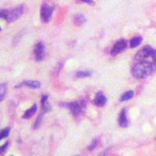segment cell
I'll return each mask as SVG.
<instances>
[{"label":"cell","instance_id":"obj_1","mask_svg":"<svg viewBox=\"0 0 156 156\" xmlns=\"http://www.w3.org/2000/svg\"><path fill=\"white\" fill-rule=\"evenodd\" d=\"M156 69V50L151 56L140 59H134L131 73L134 77L144 79L151 74Z\"/></svg>","mask_w":156,"mask_h":156},{"label":"cell","instance_id":"obj_2","mask_svg":"<svg viewBox=\"0 0 156 156\" xmlns=\"http://www.w3.org/2000/svg\"><path fill=\"white\" fill-rule=\"evenodd\" d=\"M66 107L69 109L71 113L74 116H79L83 113L86 108V102L83 99L78 100V101H71L66 103Z\"/></svg>","mask_w":156,"mask_h":156},{"label":"cell","instance_id":"obj_3","mask_svg":"<svg viewBox=\"0 0 156 156\" xmlns=\"http://www.w3.org/2000/svg\"><path fill=\"white\" fill-rule=\"evenodd\" d=\"M23 10H24V8L23 5H18L13 9H8L7 16L5 18L6 22L12 23V22L16 21V20H18L22 16V14L23 13Z\"/></svg>","mask_w":156,"mask_h":156},{"label":"cell","instance_id":"obj_4","mask_svg":"<svg viewBox=\"0 0 156 156\" xmlns=\"http://www.w3.org/2000/svg\"><path fill=\"white\" fill-rule=\"evenodd\" d=\"M54 7L51 6V5H48L46 3H44L41 7V18L42 20V21L44 23H48L50 20L51 17V15L53 13Z\"/></svg>","mask_w":156,"mask_h":156},{"label":"cell","instance_id":"obj_5","mask_svg":"<svg viewBox=\"0 0 156 156\" xmlns=\"http://www.w3.org/2000/svg\"><path fill=\"white\" fill-rule=\"evenodd\" d=\"M126 47H127V41L125 39H119L114 44L113 47L111 49V55L112 56L119 55L126 49Z\"/></svg>","mask_w":156,"mask_h":156},{"label":"cell","instance_id":"obj_6","mask_svg":"<svg viewBox=\"0 0 156 156\" xmlns=\"http://www.w3.org/2000/svg\"><path fill=\"white\" fill-rule=\"evenodd\" d=\"M34 53L37 61H41L44 56V45L41 41H39L35 44L34 48Z\"/></svg>","mask_w":156,"mask_h":156},{"label":"cell","instance_id":"obj_7","mask_svg":"<svg viewBox=\"0 0 156 156\" xmlns=\"http://www.w3.org/2000/svg\"><path fill=\"white\" fill-rule=\"evenodd\" d=\"M27 87L33 89H39L41 87V83L38 80H25V81L21 82L18 83L15 86L16 88H20V87Z\"/></svg>","mask_w":156,"mask_h":156},{"label":"cell","instance_id":"obj_8","mask_svg":"<svg viewBox=\"0 0 156 156\" xmlns=\"http://www.w3.org/2000/svg\"><path fill=\"white\" fill-rule=\"evenodd\" d=\"M119 125L122 128H126L129 126V120L127 118V109L126 108H122L119 114L118 118Z\"/></svg>","mask_w":156,"mask_h":156},{"label":"cell","instance_id":"obj_9","mask_svg":"<svg viewBox=\"0 0 156 156\" xmlns=\"http://www.w3.org/2000/svg\"><path fill=\"white\" fill-rule=\"evenodd\" d=\"M106 97L102 91H98L94 99V104L98 107H103L106 104Z\"/></svg>","mask_w":156,"mask_h":156},{"label":"cell","instance_id":"obj_10","mask_svg":"<svg viewBox=\"0 0 156 156\" xmlns=\"http://www.w3.org/2000/svg\"><path fill=\"white\" fill-rule=\"evenodd\" d=\"M41 108H42V112L44 113L45 112H49L51 110V107L48 104V94H44L41 97Z\"/></svg>","mask_w":156,"mask_h":156},{"label":"cell","instance_id":"obj_11","mask_svg":"<svg viewBox=\"0 0 156 156\" xmlns=\"http://www.w3.org/2000/svg\"><path fill=\"white\" fill-rule=\"evenodd\" d=\"M37 105H36V104H34V105H32L30 108H29L28 109H27L24 113H23V119H29L30 118H31V117L35 114V112H37Z\"/></svg>","mask_w":156,"mask_h":156},{"label":"cell","instance_id":"obj_12","mask_svg":"<svg viewBox=\"0 0 156 156\" xmlns=\"http://www.w3.org/2000/svg\"><path fill=\"white\" fill-rule=\"evenodd\" d=\"M143 41V37L141 36H136V37H133V38L130 40V42H129V47L130 48H135L137 46H139L140 44L142 43Z\"/></svg>","mask_w":156,"mask_h":156},{"label":"cell","instance_id":"obj_13","mask_svg":"<svg viewBox=\"0 0 156 156\" xmlns=\"http://www.w3.org/2000/svg\"><path fill=\"white\" fill-rule=\"evenodd\" d=\"M73 21L76 26H81L86 22V19L83 14H76L73 16Z\"/></svg>","mask_w":156,"mask_h":156},{"label":"cell","instance_id":"obj_14","mask_svg":"<svg viewBox=\"0 0 156 156\" xmlns=\"http://www.w3.org/2000/svg\"><path fill=\"white\" fill-rule=\"evenodd\" d=\"M134 96V92H133V90H129L126 92H124L123 94L121 95L120 98H119V101H129V100L132 99Z\"/></svg>","mask_w":156,"mask_h":156},{"label":"cell","instance_id":"obj_15","mask_svg":"<svg viewBox=\"0 0 156 156\" xmlns=\"http://www.w3.org/2000/svg\"><path fill=\"white\" fill-rule=\"evenodd\" d=\"M92 75V73L88 70H79L76 72V77L77 78H85L90 77Z\"/></svg>","mask_w":156,"mask_h":156},{"label":"cell","instance_id":"obj_16","mask_svg":"<svg viewBox=\"0 0 156 156\" xmlns=\"http://www.w3.org/2000/svg\"><path fill=\"white\" fill-rule=\"evenodd\" d=\"M6 90H7V86L4 83L1 84V87H0V101H3V98L5 97V94H6Z\"/></svg>","mask_w":156,"mask_h":156},{"label":"cell","instance_id":"obj_17","mask_svg":"<svg viewBox=\"0 0 156 156\" xmlns=\"http://www.w3.org/2000/svg\"><path fill=\"white\" fill-rule=\"evenodd\" d=\"M98 142H99V140L98 138H94L92 141L90 142V144H89L88 147H87V149H88V151H93L94 149H95L97 147L98 144Z\"/></svg>","mask_w":156,"mask_h":156},{"label":"cell","instance_id":"obj_18","mask_svg":"<svg viewBox=\"0 0 156 156\" xmlns=\"http://www.w3.org/2000/svg\"><path fill=\"white\" fill-rule=\"evenodd\" d=\"M42 119H43V115H42V114H40V115L37 116V119H36V120H35V122H34V125H33V129H37V128L40 126V125H41V122H42Z\"/></svg>","mask_w":156,"mask_h":156},{"label":"cell","instance_id":"obj_19","mask_svg":"<svg viewBox=\"0 0 156 156\" xmlns=\"http://www.w3.org/2000/svg\"><path fill=\"white\" fill-rule=\"evenodd\" d=\"M9 132H10V128L9 127H5L3 129H2V131H1V140L7 137L9 134Z\"/></svg>","mask_w":156,"mask_h":156},{"label":"cell","instance_id":"obj_20","mask_svg":"<svg viewBox=\"0 0 156 156\" xmlns=\"http://www.w3.org/2000/svg\"><path fill=\"white\" fill-rule=\"evenodd\" d=\"M9 142L6 141L5 144H2V147H0V153H1V154H3L6 151V150H7L8 148V146H9Z\"/></svg>","mask_w":156,"mask_h":156},{"label":"cell","instance_id":"obj_21","mask_svg":"<svg viewBox=\"0 0 156 156\" xmlns=\"http://www.w3.org/2000/svg\"><path fill=\"white\" fill-rule=\"evenodd\" d=\"M82 2H85V3L88 4V5H94V2L93 1V0H81Z\"/></svg>","mask_w":156,"mask_h":156},{"label":"cell","instance_id":"obj_22","mask_svg":"<svg viewBox=\"0 0 156 156\" xmlns=\"http://www.w3.org/2000/svg\"><path fill=\"white\" fill-rule=\"evenodd\" d=\"M107 154H108V150H104L98 154V156H106Z\"/></svg>","mask_w":156,"mask_h":156},{"label":"cell","instance_id":"obj_23","mask_svg":"<svg viewBox=\"0 0 156 156\" xmlns=\"http://www.w3.org/2000/svg\"><path fill=\"white\" fill-rule=\"evenodd\" d=\"M75 156H79V155H75Z\"/></svg>","mask_w":156,"mask_h":156},{"label":"cell","instance_id":"obj_24","mask_svg":"<svg viewBox=\"0 0 156 156\" xmlns=\"http://www.w3.org/2000/svg\"><path fill=\"white\" fill-rule=\"evenodd\" d=\"M10 156H14V155H10Z\"/></svg>","mask_w":156,"mask_h":156}]
</instances>
